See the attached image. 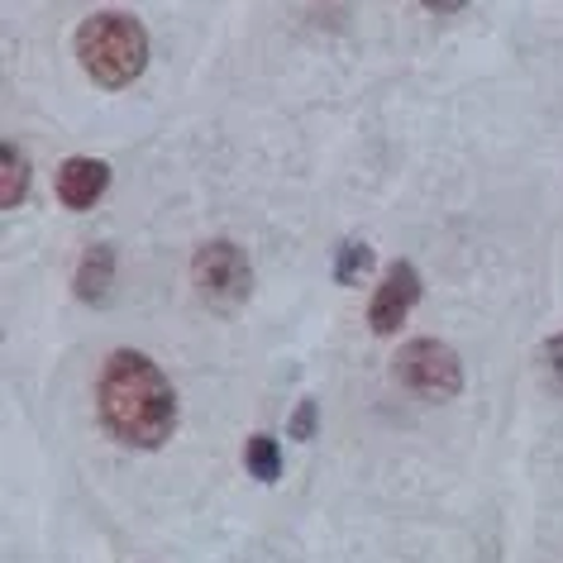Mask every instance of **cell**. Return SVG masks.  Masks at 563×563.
<instances>
[{"label": "cell", "instance_id": "cell-5", "mask_svg": "<svg viewBox=\"0 0 563 563\" xmlns=\"http://www.w3.org/2000/svg\"><path fill=\"white\" fill-rule=\"evenodd\" d=\"M416 301H420V273H416V267L406 263V258L391 263L387 277H383V287H377L373 301H368V325H373L377 334L401 330Z\"/></svg>", "mask_w": 563, "mask_h": 563}, {"label": "cell", "instance_id": "cell-12", "mask_svg": "<svg viewBox=\"0 0 563 563\" xmlns=\"http://www.w3.org/2000/svg\"><path fill=\"white\" fill-rule=\"evenodd\" d=\"M540 358L549 363V373H554L559 383H563V334H549L544 349H540Z\"/></svg>", "mask_w": 563, "mask_h": 563}, {"label": "cell", "instance_id": "cell-3", "mask_svg": "<svg viewBox=\"0 0 563 563\" xmlns=\"http://www.w3.org/2000/svg\"><path fill=\"white\" fill-rule=\"evenodd\" d=\"M191 282H196V297H201L210 311H239L253 291L249 253L230 244V239H210L191 258Z\"/></svg>", "mask_w": 563, "mask_h": 563}, {"label": "cell", "instance_id": "cell-11", "mask_svg": "<svg viewBox=\"0 0 563 563\" xmlns=\"http://www.w3.org/2000/svg\"><path fill=\"white\" fill-rule=\"evenodd\" d=\"M316 430H320V401H311V397H306L301 406H297V411H291V420H287V434H291V440H316Z\"/></svg>", "mask_w": 563, "mask_h": 563}, {"label": "cell", "instance_id": "cell-6", "mask_svg": "<svg viewBox=\"0 0 563 563\" xmlns=\"http://www.w3.org/2000/svg\"><path fill=\"white\" fill-rule=\"evenodd\" d=\"M110 187V167L101 158H67L58 167V201L67 210H91Z\"/></svg>", "mask_w": 563, "mask_h": 563}, {"label": "cell", "instance_id": "cell-1", "mask_svg": "<svg viewBox=\"0 0 563 563\" xmlns=\"http://www.w3.org/2000/svg\"><path fill=\"white\" fill-rule=\"evenodd\" d=\"M96 416L110 440L130 449H158L177 426V391L148 354L115 349L96 377Z\"/></svg>", "mask_w": 563, "mask_h": 563}, {"label": "cell", "instance_id": "cell-4", "mask_svg": "<svg viewBox=\"0 0 563 563\" xmlns=\"http://www.w3.org/2000/svg\"><path fill=\"white\" fill-rule=\"evenodd\" d=\"M391 363H397L401 387L416 391V397L444 401V397H459L463 391V358L440 340H411Z\"/></svg>", "mask_w": 563, "mask_h": 563}, {"label": "cell", "instance_id": "cell-7", "mask_svg": "<svg viewBox=\"0 0 563 563\" xmlns=\"http://www.w3.org/2000/svg\"><path fill=\"white\" fill-rule=\"evenodd\" d=\"M110 287H115V249L110 244H91L87 258L77 263V297L101 306L110 297Z\"/></svg>", "mask_w": 563, "mask_h": 563}, {"label": "cell", "instance_id": "cell-8", "mask_svg": "<svg viewBox=\"0 0 563 563\" xmlns=\"http://www.w3.org/2000/svg\"><path fill=\"white\" fill-rule=\"evenodd\" d=\"M24 191H30V158L15 144H5L0 148V206L15 210L24 201Z\"/></svg>", "mask_w": 563, "mask_h": 563}, {"label": "cell", "instance_id": "cell-10", "mask_svg": "<svg viewBox=\"0 0 563 563\" xmlns=\"http://www.w3.org/2000/svg\"><path fill=\"white\" fill-rule=\"evenodd\" d=\"M368 267H373V249L363 244V239H344L340 253H334V282L354 287V282L368 277Z\"/></svg>", "mask_w": 563, "mask_h": 563}, {"label": "cell", "instance_id": "cell-9", "mask_svg": "<svg viewBox=\"0 0 563 563\" xmlns=\"http://www.w3.org/2000/svg\"><path fill=\"white\" fill-rule=\"evenodd\" d=\"M244 468H249V477H258V483H277L282 477V444L273 434H253L244 444Z\"/></svg>", "mask_w": 563, "mask_h": 563}, {"label": "cell", "instance_id": "cell-2", "mask_svg": "<svg viewBox=\"0 0 563 563\" xmlns=\"http://www.w3.org/2000/svg\"><path fill=\"white\" fill-rule=\"evenodd\" d=\"M77 58L96 87H130L148 67V34L124 10H101L77 30Z\"/></svg>", "mask_w": 563, "mask_h": 563}]
</instances>
